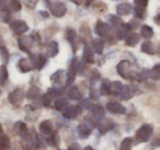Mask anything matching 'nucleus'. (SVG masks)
Here are the masks:
<instances>
[{"label":"nucleus","instance_id":"f257e3e1","mask_svg":"<svg viewBox=\"0 0 160 150\" xmlns=\"http://www.w3.org/2000/svg\"><path fill=\"white\" fill-rule=\"evenodd\" d=\"M116 70H118V73L123 79L138 81V72L134 71L133 65L128 60H121L118 64V66H116Z\"/></svg>","mask_w":160,"mask_h":150},{"label":"nucleus","instance_id":"f03ea898","mask_svg":"<svg viewBox=\"0 0 160 150\" xmlns=\"http://www.w3.org/2000/svg\"><path fill=\"white\" fill-rule=\"evenodd\" d=\"M153 132V127L150 124H144L142 126H140L139 129L136 132V141L137 143L146 142L150 139V137L152 136Z\"/></svg>","mask_w":160,"mask_h":150},{"label":"nucleus","instance_id":"7ed1b4c3","mask_svg":"<svg viewBox=\"0 0 160 150\" xmlns=\"http://www.w3.org/2000/svg\"><path fill=\"white\" fill-rule=\"evenodd\" d=\"M30 64L32 66V69L36 70H42L47 64V57L42 53L38 54H31L30 56Z\"/></svg>","mask_w":160,"mask_h":150},{"label":"nucleus","instance_id":"20e7f679","mask_svg":"<svg viewBox=\"0 0 160 150\" xmlns=\"http://www.w3.org/2000/svg\"><path fill=\"white\" fill-rule=\"evenodd\" d=\"M24 97H25L24 91H23L21 88H17L8 94V101H9V103L12 104L13 106H18L22 103Z\"/></svg>","mask_w":160,"mask_h":150},{"label":"nucleus","instance_id":"39448f33","mask_svg":"<svg viewBox=\"0 0 160 150\" xmlns=\"http://www.w3.org/2000/svg\"><path fill=\"white\" fill-rule=\"evenodd\" d=\"M10 30L16 35H22L25 32L29 31V25L23 20H14L10 22Z\"/></svg>","mask_w":160,"mask_h":150},{"label":"nucleus","instance_id":"423d86ee","mask_svg":"<svg viewBox=\"0 0 160 150\" xmlns=\"http://www.w3.org/2000/svg\"><path fill=\"white\" fill-rule=\"evenodd\" d=\"M49 10H51L52 14H53L55 18H62V17L67 13V6L65 5L64 2L57 1V2L51 3Z\"/></svg>","mask_w":160,"mask_h":150},{"label":"nucleus","instance_id":"0eeeda50","mask_svg":"<svg viewBox=\"0 0 160 150\" xmlns=\"http://www.w3.org/2000/svg\"><path fill=\"white\" fill-rule=\"evenodd\" d=\"M66 38H67V41H68L69 44H70L73 53H76L78 49V45H79V38H78L75 29H72V28H67L66 29Z\"/></svg>","mask_w":160,"mask_h":150},{"label":"nucleus","instance_id":"6e6552de","mask_svg":"<svg viewBox=\"0 0 160 150\" xmlns=\"http://www.w3.org/2000/svg\"><path fill=\"white\" fill-rule=\"evenodd\" d=\"M65 79H66V72L62 69H58L51 76V81L54 88H60L64 86Z\"/></svg>","mask_w":160,"mask_h":150},{"label":"nucleus","instance_id":"1a4fd4ad","mask_svg":"<svg viewBox=\"0 0 160 150\" xmlns=\"http://www.w3.org/2000/svg\"><path fill=\"white\" fill-rule=\"evenodd\" d=\"M97 35H99L100 38H107L111 33V28L108 23L103 22L102 20H98L96 23V28H94Z\"/></svg>","mask_w":160,"mask_h":150},{"label":"nucleus","instance_id":"9d476101","mask_svg":"<svg viewBox=\"0 0 160 150\" xmlns=\"http://www.w3.org/2000/svg\"><path fill=\"white\" fill-rule=\"evenodd\" d=\"M34 43L30 36H21L18 40V47L22 52L28 54H31V49L33 47Z\"/></svg>","mask_w":160,"mask_h":150},{"label":"nucleus","instance_id":"9b49d317","mask_svg":"<svg viewBox=\"0 0 160 150\" xmlns=\"http://www.w3.org/2000/svg\"><path fill=\"white\" fill-rule=\"evenodd\" d=\"M81 108L79 105H70V106H67L64 111H62V116L64 118L67 119H75L77 118L78 115L81 113Z\"/></svg>","mask_w":160,"mask_h":150},{"label":"nucleus","instance_id":"f8f14e48","mask_svg":"<svg viewBox=\"0 0 160 150\" xmlns=\"http://www.w3.org/2000/svg\"><path fill=\"white\" fill-rule=\"evenodd\" d=\"M107 110L111 114L123 115L126 113V108L121 103H118V102H109L107 104Z\"/></svg>","mask_w":160,"mask_h":150},{"label":"nucleus","instance_id":"ddd939ff","mask_svg":"<svg viewBox=\"0 0 160 150\" xmlns=\"http://www.w3.org/2000/svg\"><path fill=\"white\" fill-rule=\"evenodd\" d=\"M80 41L86 46H89L90 43H92L91 31H90L89 27H87V25H81L80 27Z\"/></svg>","mask_w":160,"mask_h":150},{"label":"nucleus","instance_id":"4468645a","mask_svg":"<svg viewBox=\"0 0 160 150\" xmlns=\"http://www.w3.org/2000/svg\"><path fill=\"white\" fill-rule=\"evenodd\" d=\"M13 129L16 132V134L19 135L21 138L23 139L29 138V129H28V126L25 123H23V122H17L13 126Z\"/></svg>","mask_w":160,"mask_h":150},{"label":"nucleus","instance_id":"2eb2a0df","mask_svg":"<svg viewBox=\"0 0 160 150\" xmlns=\"http://www.w3.org/2000/svg\"><path fill=\"white\" fill-rule=\"evenodd\" d=\"M97 125H98L99 132H100L101 135H104V134H107L108 132L113 129L115 124L112 121H109V119H103V121H99Z\"/></svg>","mask_w":160,"mask_h":150},{"label":"nucleus","instance_id":"dca6fc26","mask_svg":"<svg viewBox=\"0 0 160 150\" xmlns=\"http://www.w3.org/2000/svg\"><path fill=\"white\" fill-rule=\"evenodd\" d=\"M133 11V6L128 2H123L116 6V13L120 17H126L129 16Z\"/></svg>","mask_w":160,"mask_h":150},{"label":"nucleus","instance_id":"f3484780","mask_svg":"<svg viewBox=\"0 0 160 150\" xmlns=\"http://www.w3.org/2000/svg\"><path fill=\"white\" fill-rule=\"evenodd\" d=\"M38 129H40V132L42 135H44V136H49V135L52 134V132H53V123H52L49 119H45V121H43L42 123L40 124Z\"/></svg>","mask_w":160,"mask_h":150},{"label":"nucleus","instance_id":"a211bd4d","mask_svg":"<svg viewBox=\"0 0 160 150\" xmlns=\"http://www.w3.org/2000/svg\"><path fill=\"white\" fill-rule=\"evenodd\" d=\"M134 94H135L134 89L132 88L131 86L126 84V86H123L122 91H121V93H120V98L123 101H128V100H131L132 98H133Z\"/></svg>","mask_w":160,"mask_h":150},{"label":"nucleus","instance_id":"6ab92c4d","mask_svg":"<svg viewBox=\"0 0 160 150\" xmlns=\"http://www.w3.org/2000/svg\"><path fill=\"white\" fill-rule=\"evenodd\" d=\"M82 60L86 64H93L94 62V54L93 51L90 48L89 46H83V52H82Z\"/></svg>","mask_w":160,"mask_h":150},{"label":"nucleus","instance_id":"aec40b11","mask_svg":"<svg viewBox=\"0 0 160 150\" xmlns=\"http://www.w3.org/2000/svg\"><path fill=\"white\" fill-rule=\"evenodd\" d=\"M78 132V136H79L80 139H87L88 137L91 135V128L87 125V124H80L77 128Z\"/></svg>","mask_w":160,"mask_h":150},{"label":"nucleus","instance_id":"412c9836","mask_svg":"<svg viewBox=\"0 0 160 150\" xmlns=\"http://www.w3.org/2000/svg\"><path fill=\"white\" fill-rule=\"evenodd\" d=\"M59 53V46H58V43L56 41H51L47 45L46 48V54L48 57H55Z\"/></svg>","mask_w":160,"mask_h":150},{"label":"nucleus","instance_id":"4be33fe9","mask_svg":"<svg viewBox=\"0 0 160 150\" xmlns=\"http://www.w3.org/2000/svg\"><path fill=\"white\" fill-rule=\"evenodd\" d=\"M90 112H91V116L93 117V118H96L97 121H100L101 118H103V116H104V114H105L104 108L101 105H97V104H93V106H92V108L90 110Z\"/></svg>","mask_w":160,"mask_h":150},{"label":"nucleus","instance_id":"5701e85b","mask_svg":"<svg viewBox=\"0 0 160 150\" xmlns=\"http://www.w3.org/2000/svg\"><path fill=\"white\" fill-rule=\"evenodd\" d=\"M17 67L18 69L21 71L22 73H27V72H30L32 70V66L30 64V62L27 59V58H20L17 64Z\"/></svg>","mask_w":160,"mask_h":150},{"label":"nucleus","instance_id":"b1692460","mask_svg":"<svg viewBox=\"0 0 160 150\" xmlns=\"http://www.w3.org/2000/svg\"><path fill=\"white\" fill-rule=\"evenodd\" d=\"M139 41H140V35L138 33L134 32V33H131L129 35L126 36V38H125V44H126L127 46L134 47L139 43Z\"/></svg>","mask_w":160,"mask_h":150},{"label":"nucleus","instance_id":"393cba45","mask_svg":"<svg viewBox=\"0 0 160 150\" xmlns=\"http://www.w3.org/2000/svg\"><path fill=\"white\" fill-rule=\"evenodd\" d=\"M40 95H41V90H40V88L36 87V86H31L27 92L28 100H32V101H33V100L38 99Z\"/></svg>","mask_w":160,"mask_h":150},{"label":"nucleus","instance_id":"a878e982","mask_svg":"<svg viewBox=\"0 0 160 150\" xmlns=\"http://www.w3.org/2000/svg\"><path fill=\"white\" fill-rule=\"evenodd\" d=\"M68 98L73 101H79L82 99V93L80 92L78 87H71L68 91Z\"/></svg>","mask_w":160,"mask_h":150},{"label":"nucleus","instance_id":"bb28decb","mask_svg":"<svg viewBox=\"0 0 160 150\" xmlns=\"http://www.w3.org/2000/svg\"><path fill=\"white\" fill-rule=\"evenodd\" d=\"M68 99H66V98H57V99L55 100V102H54V108L57 111H64L65 108L68 106Z\"/></svg>","mask_w":160,"mask_h":150},{"label":"nucleus","instance_id":"cd10ccee","mask_svg":"<svg viewBox=\"0 0 160 150\" xmlns=\"http://www.w3.org/2000/svg\"><path fill=\"white\" fill-rule=\"evenodd\" d=\"M140 51L142 53L147 54V55H155L156 53V49H155V46L153 44L150 42V41H146L142 44V47H140Z\"/></svg>","mask_w":160,"mask_h":150},{"label":"nucleus","instance_id":"c85d7f7f","mask_svg":"<svg viewBox=\"0 0 160 150\" xmlns=\"http://www.w3.org/2000/svg\"><path fill=\"white\" fill-rule=\"evenodd\" d=\"M104 41L102 38H96V40L92 41V47H93L94 52H96L98 55H101L103 53V49H104Z\"/></svg>","mask_w":160,"mask_h":150},{"label":"nucleus","instance_id":"c756f323","mask_svg":"<svg viewBox=\"0 0 160 150\" xmlns=\"http://www.w3.org/2000/svg\"><path fill=\"white\" fill-rule=\"evenodd\" d=\"M110 87H111V81L109 79H103L101 81L99 93L101 95H109L110 94Z\"/></svg>","mask_w":160,"mask_h":150},{"label":"nucleus","instance_id":"7c9ffc66","mask_svg":"<svg viewBox=\"0 0 160 150\" xmlns=\"http://www.w3.org/2000/svg\"><path fill=\"white\" fill-rule=\"evenodd\" d=\"M109 21H110V23H111V27L113 28V30H118V28H121L124 24L122 19L118 16H114V14H110Z\"/></svg>","mask_w":160,"mask_h":150},{"label":"nucleus","instance_id":"2f4dec72","mask_svg":"<svg viewBox=\"0 0 160 150\" xmlns=\"http://www.w3.org/2000/svg\"><path fill=\"white\" fill-rule=\"evenodd\" d=\"M8 8L10 12H19L22 9L21 0H9L8 1Z\"/></svg>","mask_w":160,"mask_h":150},{"label":"nucleus","instance_id":"473e14b6","mask_svg":"<svg viewBox=\"0 0 160 150\" xmlns=\"http://www.w3.org/2000/svg\"><path fill=\"white\" fill-rule=\"evenodd\" d=\"M123 84L121 81H113L111 82V87H110V94L113 95H120L121 91H122Z\"/></svg>","mask_w":160,"mask_h":150},{"label":"nucleus","instance_id":"72a5a7b5","mask_svg":"<svg viewBox=\"0 0 160 150\" xmlns=\"http://www.w3.org/2000/svg\"><path fill=\"white\" fill-rule=\"evenodd\" d=\"M47 142L48 145H51L52 147H56L57 148L60 143V138L59 135H58L57 132H52V134L48 136V139H47Z\"/></svg>","mask_w":160,"mask_h":150},{"label":"nucleus","instance_id":"f704fd0d","mask_svg":"<svg viewBox=\"0 0 160 150\" xmlns=\"http://www.w3.org/2000/svg\"><path fill=\"white\" fill-rule=\"evenodd\" d=\"M140 36H142L144 38H150L153 36V29L149 25H142L140 28Z\"/></svg>","mask_w":160,"mask_h":150},{"label":"nucleus","instance_id":"c9c22d12","mask_svg":"<svg viewBox=\"0 0 160 150\" xmlns=\"http://www.w3.org/2000/svg\"><path fill=\"white\" fill-rule=\"evenodd\" d=\"M149 73V78L155 81H158L160 79V65L159 64H156L150 70H148Z\"/></svg>","mask_w":160,"mask_h":150},{"label":"nucleus","instance_id":"e433bc0d","mask_svg":"<svg viewBox=\"0 0 160 150\" xmlns=\"http://www.w3.org/2000/svg\"><path fill=\"white\" fill-rule=\"evenodd\" d=\"M8 77H9V72H8L7 66L6 65H1L0 66V87L5 86L8 80Z\"/></svg>","mask_w":160,"mask_h":150},{"label":"nucleus","instance_id":"4c0bfd02","mask_svg":"<svg viewBox=\"0 0 160 150\" xmlns=\"http://www.w3.org/2000/svg\"><path fill=\"white\" fill-rule=\"evenodd\" d=\"M11 147V141L7 135H0V150H8Z\"/></svg>","mask_w":160,"mask_h":150},{"label":"nucleus","instance_id":"58836bf2","mask_svg":"<svg viewBox=\"0 0 160 150\" xmlns=\"http://www.w3.org/2000/svg\"><path fill=\"white\" fill-rule=\"evenodd\" d=\"M76 76H77L76 71H73L72 69H68V72L66 73V79H65V86L70 87L73 83V81H75Z\"/></svg>","mask_w":160,"mask_h":150},{"label":"nucleus","instance_id":"ea45409f","mask_svg":"<svg viewBox=\"0 0 160 150\" xmlns=\"http://www.w3.org/2000/svg\"><path fill=\"white\" fill-rule=\"evenodd\" d=\"M134 143V139L132 137H127V138L123 139L120 146V150H132Z\"/></svg>","mask_w":160,"mask_h":150},{"label":"nucleus","instance_id":"a19ab883","mask_svg":"<svg viewBox=\"0 0 160 150\" xmlns=\"http://www.w3.org/2000/svg\"><path fill=\"white\" fill-rule=\"evenodd\" d=\"M0 57H1V60H2L3 65L8 64L10 60V53L7 49L6 46H1L0 47Z\"/></svg>","mask_w":160,"mask_h":150},{"label":"nucleus","instance_id":"79ce46f5","mask_svg":"<svg viewBox=\"0 0 160 150\" xmlns=\"http://www.w3.org/2000/svg\"><path fill=\"white\" fill-rule=\"evenodd\" d=\"M101 75L97 70H92V72L90 73V87H94V84L100 80Z\"/></svg>","mask_w":160,"mask_h":150},{"label":"nucleus","instance_id":"37998d69","mask_svg":"<svg viewBox=\"0 0 160 150\" xmlns=\"http://www.w3.org/2000/svg\"><path fill=\"white\" fill-rule=\"evenodd\" d=\"M52 102H53V98L48 93H45L42 95V105L44 108H49L52 105Z\"/></svg>","mask_w":160,"mask_h":150},{"label":"nucleus","instance_id":"c03bdc74","mask_svg":"<svg viewBox=\"0 0 160 150\" xmlns=\"http://www.w3.org/2000/svg\"><path fill=\"white\" fill-rule=\"evenodd\" d=\"M47 93H48L49 95H51L52 98H59L60 94L62 93V90L60 88H48V90H47Z\"/></svg>","mask_w":160,"mask_h":150},{"label":"nucleus","instance_id":"a18cd8bd","mask_svg":"<svg viewBox=\"0 0 160 150\" xmlns=\"http://www.w3.org/2000/svg\"><path fill=\"white\" fill-rule=\"evenodd\" d=\"M134 14H135V17L137 19H140V20H142V19L146 18V9H142V8H134Z\"/></svg>","mask_w":160,"mask_h":150},{"label":"nucleus","instance_id":"49530a36","mask_svg":"<svg viewBox=\"0 0 160 150\" xmlns=\"http://www.w3.org/2000/svg\"><path fill=\"white\" fill-rule=\"evenodd\" d=\"M40 0H23V3L29 10H34Z\"/></svg>","mask_w":160,"mask_h":150},{"label":"nucleus","instance_id":"de8ad7c7","mask_svg":"<svg viewBox=\"0 0 160 150\" xmlns=\"http://www.w3.org/2000/svg\"><path fill=\"white\" fill-rule=\"evenodd\" d=\"M136 8H142V9H146L148 6V0H134Z\"/></svg>","mask_w":160,"mask_h":150},{"label":"nucleus","instance_id":"09e8293b","mask_svg":"<svg viewBox=\"0 0 160 150\" xmlns=\"http://www.w3.org/2000/svg\"><path fill=\"white\" fill-rule=\"evenodd\" d=\"M10 18H11V14H10L9 11L0 12V21H2V22H5V23H9Z\"/></svg>","mask_w":160,"mask_h":150},{"label":"nucleus","instance_id":"8fccbe9b","mask_svg":"<svg viewBox=\"0 0 160 150\" xmlns=\"http://www.w3.org/2000/svg\"><path fill=\"white\" fill-rule=\"evenodd\" d=\"M89 97L91 100H98L99 99V90H97L94 87H90Z\"/></svg>","mask_w":160,"mask_h":150},{"label":"nucleus","instance_id":"3c124183","mask_svg":"<svg viewBox=\"0 0 160 150\" xmlns=\"http://www.w3.org/2000/svg\"><path fill=\"white\" fill-rule=\"evenodd\" d=\"M80 105H82V108H85L86 110H91L92 106H93V103L90 101V99H83L80 103Z\"/></svg>","mask_w":160,"mask_h":150},{"label":"nucleus","instance_id":"603ef678","mask_svg":"<svg viewBox=\"0 0 160 150\" xmlns=\"http://www.w3.org/2000/svg\"><path fill=\"white\" fill-rule=\"evenodd\" d=\"M30 38H32V41H33L34 44H40V43H41V38H40V34H38V32L33 31L31 35H30Z\"/></svg>","mask_w":160,"mask_h":150},{"label":"nucleus","instance_id":"864d4df0","mask_svg":"<svg viewBox=\"0 0 160 150\" xmlns=\"http://www.w3.org/2000/svg\"><path fill=\"white\" fill-rule=\"evenodd\" d=\"M8 1H9V0H0V12L9 11V8H8Z\"/></svg>","mask_w":160,"mask_h":150},{"label":"nucleus","instance_id":"5fc2aeb1","mask_svg":"<svg viewBox=\"0 0 160 150\" xmlns=\"http://www.w3.org/2000/svg\"><path fill=\"white\" fill-rule=\"evenodd\" d=\"M68 150H81V148H80V146L78 142H72L70 146H69Z\"/></svg>","mask_w":160,"mask_h":150},{"label":"nucleus","instance_id":"6e6d98bb","mask_svg":"<svg viewBox=\"0 0 160 150\" xmlns=\"http://www.w3.org/2000/svg\"><path fill=\"white\" fill-rule=\"evenodd\" d=\"M38 13L41 14V16L43 17V18H45V19H47L49 17V13L47 11H44V10H41V11H38Z\"/></svg>","mask_w":160,"mask_h":150},{"label":"nucleus","instance_id":"4d7b16f0","mask_svg":"<svg viewBox=\"0 0 160 150\" xmlns=\"http://www.w3.org/2000/svg\"><path fill=\"white\" fill-rule=\"evenodd\" d=\"M93 2H94V0H85L86 7H90Z\"/></svg>","mask_w":160,"mask_h":150},{"label":"nucleus","instance_id":"13d9d810","mask_svg":"<svg viewBox=\"0 0 160 150\" xmlns=\"http://www.w3.org/2000/svg\"><path fill=\"white\" fill-rule=\"evenodd\" d=\"M71 2H73L75 5H77V6H80L81 3H82V1L83 0H70Z\"/></svg>","mask_w":160,"mask_h":150},{"label":"nucleus","instance_id":"bf43d9fd","mask_svg":"<svg viewBox=\"0 0 160 150\" xmlns=\"http://www.w3.org/2000/svg\"><path fill=\"white\" fill-rule=\"evenodd\" d=\"M159 17H160V14H159V13H157V14H156V17H155V22H156V24H157V25H159V24H160Z\"/></svg>","mask_w":160,"mask_h":150},{"label":"nucleus","instance_id":"052dcab7","mask_svg":"<svg viewBox=\"0 0 160 150\" xmlns=\"http://www.w3.org/2000/svg\"><path fill=\"white\" fill-rule=\"evenodd\" d=\"M83 150H93V148L90 147V146H87V147L83 148Z\"/></svg>","mask_w":160,"mask_h":150},{"label":"nucleus","instance_id":"680f3d73","mask_svg":"<svg viewBox=\"0 0 160 150\" xmlns=\"http://www.w3.org/2000/svg\"><path fill=\"white\" fill-rule=\"evenodd\" d=\"M1 46H3V38L0 36V47Z\"/></svg>","mask_w":160,"mask_h":150},{"label":"nucleus","instance_id":"e2e57ef3","mask_svg":"<svg viewBox=\"0 0 160 150\" xmlns=\"http://www.w3.org/2000/svg\"><path fill=\"white\" fill-rule=\"evenodd\" d=\"M3 134V129H2V126H1V124H0V135Z\"/></svg>","mask_w":160,"mask_h":150},{"label":"nucleus","instance_id":"0e129e2a","mask_svg":"<svg viewBox=\"0 0 160 150\" xmlns=\"http://www.w3.org/2000/svg\"><path fill=\"white\" fill-rule=\"evenodd\" d=\"M112 1H118V0H112Z\"/></svg>","mask_w":160,"mask_h":150}]
</instances>
